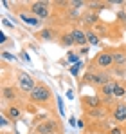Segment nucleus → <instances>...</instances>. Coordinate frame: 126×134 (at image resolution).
I'll return each instance as SVG.
<instances>
[{
	"instance_id": "a211bd4d",
	"label": "nucleus",
	"mask_w": 126,
	"mask_h": 134,
	"mask_svg": "<svg viewBox=\"0 0 126 134\" xmlns=\"http://www.w3.org/2000/svg\"><path fill=\"white\" fill-rule=\"evenodd\" d=\"M2 58H4V60H9V62H15V60H16V58H15L13 54H9V53H5V51L2 53Z\"/></svg>"
},
{
	"instance_id": "4be33fe9",
	"label": "nucleus",
	"mask_w": 126,
	"mask_h": 134,
	"mask_svg": "<svg viewBox=\"0 0 126 134\" xmlns=\"http://www.w3.org/2000/svg\"><path fill=\"white\" fill-rule=\"evenodd\" d=\"M67 98H68V100H72V98H74V91H72V89L67 91Z\"/></svg>"
},
{
	"instance_id": "423d86ee",
	"label": "nucleus",
	"mask_w": 126,
	"mask_h": 134,
	"mask_svg": "<svg viewBox=\"0 0 126 134\" xmlns=\"http://www.w3.org/2000/svg\"><path fill=\"white\" fill-rule=\"evenodd\" d=\"M114 118L117 121H126V103H121L114 109Z\"/></svg>"
},
{
	"instance_id": "7ed1b4c3",
	"label": "nucleus",
	"mask_w": 126,
	"mask_h": 134,
	"mask_svg": "<svg viewBox=\"0 0 126 134\" xmlns=\"http://www.w3.org/2000/svg\"><path fill=\"white\" fill-rule=\"evenodd\" d=\"M18 83H20V89L23 91V92H29V94H31V91L36 87L33 76H29V74H25V72H22L20 76H18Z\"/></svg>"
},
{
	"instance_id": "9d476101",
	"label": "nucleus",
	"mask_w": 126,
	"mask_h": 134,
	"mask_svg": "<svg viewBox=\"0 0 126 134\" xmlns=\"http://www.w3.org/2000/svg\"><path fill=\"white\" fill-rule=\"evenodd\" d=\"M115 83H117V82H108L106 85H103V94H106V96H114Z\"/></svg>"
},
{
	"instance_id": "6ab92c4d",
	"label": "nucleus",
	"mask_w": 126,
	"mask_h": 134,
	"mask_svg": "<svg viewBox=\"0 0 126 134\" xmlns=\"http://www.w3.org/2000/svg\"><path fill=\"white\" fill-rule=\"evenodd\" d=\"M40 36H43V38H47V40H49V38H52V33H51L49 29H43L42 33H40Z\"/></svg>"
},
{
	"instance_id": "39448f33",
	"label": "nucleus",
	"mask_w": 126,
	"mask_h": 134,
	"mask_svg": "<svg viewBox=\"0 0 126 134\" xmlns=\"http://www.w3.org/2000/svg\"><path fill=\"white\" fill-rule=\"evenodd\" d=\"M96 64L99 67H110L114 64V54H110V53H101V54H97Z\"/></svg>"
},
{
	"instance_id": "f8f14e48",
	"label": "nucleus",
	"mask_w": 126,
	"mask_h": 134,
	"mask_svg": "<svg viewBox=\"0 0 126 134\" xmlns=\"http://www.w3.org/2000/svg\"><path fill=\"white\" fill-rule=\"evenodd\" d=\"M86 40L92 45H99V38H97V35H94V33H86Z\"/></svg>"
},
{
	"instance_id": "aec40b11",
	"label": "nucleus",
	"mask_w": 126,
	"mask_h": 134,
	"mask_svg": "<svg viewBox=\"0 0 126 134\" xmlns=\"http://www.w3.org/2000/svg\"><path fill=\"white\" fill-rule=\"evenodd\" d=\"M58 107H60V114H61V116H65V109H63V102H61V98H58Z\"/></svg>"
},
{
	"instance_id": "5701e85b",
	"label": "nucleus",
	"mask_w": 126,
	"mask_h": 134,
	"mask_svg": "<svg viewBox=\"0 0 126 134\" xmlns=\"http://www.w3.org/2000/svg\"><path fill=\"white\" fill-rule=\"evenodd\" d=\"M94 20H96V16H94V15L86 16V24H94Z\"/></svg>"
},
{
	"instance_id": "dca6fc26",
	"label": "nucleus",
	"mask_w": 126,
	"mask_h": 134,
	"mask_svg": "<svg viewBox=\"0 0 126 134\" xmlns=\"http://www.w3.org/2000/svg\"><path fill=\"white\" fill-rule=\"evenodd\" d=\"M63 44H65V45H72V44H74L72 35H65V36H63Z\"/></svg>"
},
{
	"instance_id": "b1692460",
	"label": "nucleus",
	"mask_w": 126,
	"mask_h": 134,
	"mask_svg": "<svg viewBox=\"0 0 126 134\" xmlns=\"http://www.w3.org/2000/svg\"><path fill=\"white\" fill-rule=\"evenodd\" d=\"M22 58H23V60H25V62H31V58H29V56H27V53H22Z\"/></svg>"
},
{
	"instance_id": "9b49d317",
	"label": "nucleus",
	"mask_w": 126,
	"mask_h": 134,
	"mask_svg": "<svg viewBox=\"0 0 126 134\" xmlns=\"http://www.w3.org/2000/svg\"><path fill=\"white\" fill-rule=\"evenodd\" d=\"M114 96H117V98H121V96H126L124 87H121L119 83H115V89H114Z\"/></svg>"
},
{
	"instance_id": "393cba45",
	"label": "nucleus",
	"mask_w": 126,
	"mask_h": 134,
	"mask_svg": "<svg viewBox=\"0 0 126 134\" xmlns=\"http://www.w3.org/2000/svg\"><path fill=\"white\" fill-rule=\"evenodd\" d=\"M0 42H2V44H5V35H4V33L0 35Z\"/></svg>"
},
{
	"instance_id": "ddd939ff",
	"label": "nucleus",
	"mask_w": 126,
	"mask_h": 134,
	"mask_svg": "<svg viewBox=\"0 0 126 134\" xmlns=\"http://www.w3.org/2000/svg\"><path fill=\"white\" fill-rule=\"evenodd\" d=\"M81 69H83V62H78V64H74V67H70V74H72V76H76Z\"/></svg>"
},
{
	"instance_id": "0eeeda50",
	"label": "nucleus",
	"mask_w": 126,
	"mask_h": 134,
	"mask_svg": "<svg viewBox=\"0 0 126 134\" xmlns=\"http://www.w3.org/2000/svg\"><path fill=\"white\" fill-rule=\"evenodd\" d=\"M70 35H72V38H74V44L83 45L85 42H86V35H85L83 31H79V29H74Z\"/></svg>"
},
{
	"instance_id": "412c9836",
	"label": "nucleus",
	"mask_w": 126,
	"mask_h": 134,
	"mask_svg": "<svg viewBox=\"0 0 126 134\" xmlns=\"http://www.w3.org/2000/svg\"><path fill=\"white\" fill-rule=\"evenodd\" d=\"M67 58H68V62H76V64H78V56H76L74 53H68V56H67Z\"/></svg>"
},
{
	"instance_id": "f03ea898",
	"label": "nucleus",
	"mask_w": 126,
	"mask_h": 134,
	"mask_svg": "<svg viewBox=\"0 0 126 134\" xmlns=\"http://www.w3.org/2000/svg\"><path fill=\"white\" fill-rule=\"evenodd\" d=\"M31 11L36 18H47L49 16V4L47 2H34Z\"/></svg>"
},
{
	"instance_id": "4468645a",
	"label": "nucleus",
	"mask_w": 126,
	"mask_h": 134,
	"mask_svg": "<svg viewBox=\"0 0 126 134\" xmlns=\"http://www.w3.org/2000/svg\"><path fill=\"white\" fill-rule=\"evenodd\" d=\"M2 92H4V98H7V100H11V98H15V96H16V94H15V91L11 89V87H4Z\"/></svg>"
},
{
	"instance_id": "2eb2a0df",
	"label": "nucleus",
	"mask_w": 126,
	"mask_h": 134,
	"mask_svg": "<svg viewBox=\"0 0 126 134\" xmlns=\"http://www.w3.org/2000/svg\"><path fill=\"white\" fill-rule=\"evenodd\" d=\"M9 116H11V118H13V120H16V118H18V116H20V109H18V107H9Z\"/></svg>"
},
{
	"instance_id": "f257e3e1",
	"label": "nucleus",
	"mask_w": 126,
	"mask_h": 134,
	"mask_svg": "<svg viewBox=\"0 0 126 134\" xmlns=\"http://www.w3.org/2000/svg\"><path fill=\"white\" fill-rule=\"evenodd\" d=\"M31 100L33 102H36V103H43V102H47L49 98H51V91L47 89L45 85H36L34 89L31 91Z\"/></svg>"
},
{
	"instance_id": "f3484780",
	"label": "nucleus",
	"mask_w": 126,
	"mask_h": 134,
	"mask_svg": "<svg viewBox=\"0 0 126 134\" xmlns=\"http://www.w3.org/2000/svg\"><path fill=\"white\" fill-rule=\"evenodd\" d=\"M86 103L90 107H96V105H99V98H86Z\"/></svg>"
},
{
	"instance_id": "20e7f679",
	"label": "nucleus",
	"mask_w": 126,
	"mask_h": 134,
	"mask_svg": "<svg viewBox=\"0 0 126 134\" xmlns=\"http://www.w3.org/2000/svg\"><path fill=\"white\" fill-rule=\"evenodd\" d=\"M58 131V123L56 121H43L36 125V132L38 134H54Z\"/></svg>"
},
{
	"instance_id": "1a4fd4ad",
	"label": "nucleus",
	"mask_w": 126,
	"mask_h": 134,
	"mask_svg": "<svg viewBox=\"0 0 126 134\" xmlns=\"http://www.w3.org/2000/svg\"><path fill=\"white\" fill-rule=\"evenodd\" d=\"M20 18L25 24H29V25H38V22H40V18H36V16H29V15H25V13H22Z\"/></svg>"
},
{
	"instance_id": "a878e982",
	"label": "nucleus",
	"mask_w": 126,
	"mask_h": 134,
	"mask_svg": "<svg viewBox=\"0 0 126 134\" xmlns=\"http://www.w3.org/2000/svg\"><path fill=\"white\" fill-rule=\"evenodd\" d=\"M112 134H121V131H119V129H114V131H112Z\"/></svg>"
},
{
	"instance_id": "bb28decb",
	"label": "nucleus",
	"mask_w": 126,
	"mask_h": 134,
	"mask_svg": "<svg viewBox=\"0 0 126 134\" xmlns=\"http://www.w3.org/2000/svg\"><path fill=\"white\" fill-rule=\"evenodd\" d=\"M124 100H126V96H124Z\"/></svg>"
},
{
	"instance_id": "6e6552de",
	"label": "nucleus",
	"mask_w": 126,
	"mask_h": 134,
	"mask_svg": "<svg viewBox=\"0 0 126 134\" xmlns=\"http://www.w3.org/2000/svg\"><path fill=\"white\" fill-rule=\"evenodd\" d=\"M114 64L119 67L126 65V54L123 53V51H117V53H114Z\"/></svg>"
}]
</instances>
